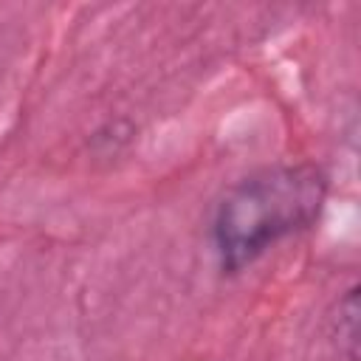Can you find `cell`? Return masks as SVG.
I'll use <instances>...</instances> for the list:
<instances>
[{
    "mask_svg": "<svg viewBox=\"0 0 361 361\" xmlns=\"http://www.w3.org/2000/svg\"><path fill=\"white\" fill-rule=\"evenodd\" d=\"M358 285H350L330 313V338L344 361H358Z\"/></svg>",
    "mask_w": 361,
    "mask_h": 361,
    "instance_id": "7a4b0ae2",
    "label": "cell"
},
{
    "mask_svg": "<svg viewBox=\"0 0 361 361\" xmlns=\"http://www.w3.org/2000/svg\"><path fill=\"white\" fill-rule=\"evenodd\" d=\"M327 175L316 164H274L237 180L217 203L212 243L226 274L254 265L268 248L322 217Z\"/></svg>",
    "mask_w": 361,
    "mask_h": 361,
    "instance_id": "6da1fadb",
    "label": "cell"
}]
</instances>
